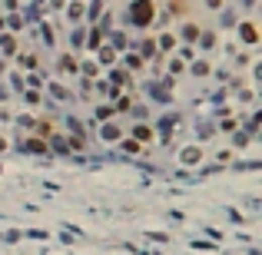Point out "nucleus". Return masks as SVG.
I'll return each instance as SVG.
<instances>
[{"mask_svg": "<svg viewBox=\"0 0 262 255\" xmlns=\"http://www.w3.org/2000/svg\"><path fill=\"white\" fill-rule=\"evenodd\" d=\"M100 63L113 66V63H116V50H113V47H100Z\"/></svg>", "mask_w": 262, "mask_h": 255, "instance_id": "nucleus-9", "label": "nucleus"}, {"mask_svg": "<svg viewBox=\"0 0 262 255\" xmlns=\"http://www.w3.org/2000/svg\"><path fill=\"white\" fill-rule=\"evenodd\" d=\"M90 47L100 50V27H96V30H90Z\"/></svg>", "mask_w": 262, "mask_h": 255, "instance_id": "nucleus-16", "label": "nucleus"}, {"mask_svg": "<svg viewBox=\"0 0 262 255\" xmlns=\"http://www.w3.org/2000/svg\"><path fill=\"white\" fill-rule=\"evenodd\" d=\"M70 47H73V50L83 47V30H73V33H70Z\"/></svg>", "mask_w": 262, "mask_h": 255, "instance_id": "nucleus-14", "label": "nucleus"}, {"mask_svg": "<svg viewBox=\"0 0 262 255\" xmlns=\"http://www.w3.org/2000/svg\"><path fill=\"white\" fill-rule=\"evenodd\" d=\"M236 33H239V40L246 43V47H255V43H259V27H255V20H242Z\"/></svg>", "mask_w": 262, "mask_h": 255, "instance_id": "nucleus-2", "label": "nucleus"}, {"mask_svg": "<svg viewBox=\"0 0 262 255\" xmlns=\"http://www.w3.org/2000/svg\"><path fill=\"white\" fill-rule=\"evenodd\" d=\"M209 70H213V66H209L206 60H199V63H192V73H196V76H206Z\"/></svg>", "mask_w": 262, "mask_h": 255, "instance_id": "nucleus-13", "label": "nucleus"}, {"mask_svg": "<svg viewBox=\"0 0 262 255\" xmlns=\"http://www.w3.org/2000/svg\"><path fill=\"white\" fill-rule=\"evenodd\" d=\"M103 136H110V139H106V143H113V139H116L119 133H116V129H113V126H106V129H103Z\"/></svg>", "mask_w": 262, "mask_h": 255, "instance_id": "nucleus-17", "label": "nucleus"}, {"mask_svg": "<svg viewBox=\"0 0 262 255\" xmlns=\"http://www.w3.org/2000/svg\"><path fill=\"white\" fill-rule=\"evenodd\" d=\"M199 47H203V50H216V47H219V37H216L213 30H203V33H199Z\"/></svg>", "mask_w": 262, "mask_h": 255, "instance_id": "nucleus-5", "label": "nucleus"}, {"mask_svg": "<svg viewBox=\"0 0 262 255\" xmlns=\"http://www.w3.org/2000/svg\"><path fill=\"white\" fill-rule=\"evenodd\" d=\"M83 14H87V4H67V17H70L73 24H77Z\"/></svg>", "mask_w": 262, "mask_h": 255, "instance_id": "nucleus-8", "label": "nucleus"}, {"mask_svg": "<svg viewBox=\"0 0 262 255\" xmlns=\"http://www.w3.org/2000/svg\"><path fill=\"white\" fill-rule=\"evenodd\" d=\"M123 66H126V70H143V56L140 53H123Z\"/></svg>", "mask_w": 262, "mask_h": 255, "instance_id": "nucleus-6", "label": "nucleus"}, {"mask_svg": "<svg viewBox=\"0 0 262 255\" xmlns=\"http://www.w3.org/2000/svg\"><path fill=\"white\" fill-rule=\"evenodd\" d=\"M129 139H133L136 146H140V143H153V139H156V129H153L150 123H136L133 133H129Z\"/></svg>", "mask_w": 262, "mask_h": 255, "instance_id": "nucleus-3", "label": "nucleus"}, {"mask_svg": "<svg viewBox=\"0 0 262 255\" xmlns=\"http://www.w3.org/2000/svg\"><path fill=\"white\" fill-rule=\"evenodd\" d=\"M113 116H116V113H113V106H96V120H100V123H110L113 120Z\"/></svg>", "mask_w": 262, "mask_h": 255, "instance_id": "nucleus-11", "label": "nucleus"}, {"mask_svg": "<svg viewBox=\"0 0 262 255\" xmlns=\"http://www.w3.org/2000/svg\"><path fill=\"white\" fill-rule=\"evenodd\" d=\"M199 33H203V27H199L196 20H189V17H186L183 24H179V40H186V43H196V40H199Z\"/></svg>", "mask_w": 262, "mask_h": 255, "instance_id": "nucleus-4", "label": "nucleus"}, {"mask_svg": "<svg viewBox=\"0 0 262 255\" xmlns=\"http://www.w3.org/2000/svg\"><path fill=\"white\" fill-rule=\"evenodd\" d=\"M60 70H67V73H80V60H73L70 53H63V56H60Z\"/></svg>", "mask_w": 262, "mask_h": 255, "instance_id": "nucleus-7", "label": "nucleus"}, {"mask_svg": "<svg viewBox=\"0 0 262 255\" xmlns=\"http://www.w3.org/2000/svg\"><path fill=\"white\" fill-rule=\"evenodd\" d=\"M183 70H186V63H183V60H173V63H169V73H173V76H179Z\"/></svg>", "mask_w": 262, "mask_h": 255, "instance_id": "nucleus-15", "label": "nucleus"}, {"mask_svg": "<svg viewBox=\"0 0 262 255\" xmlns=\"http://www.w3.org/2000/svg\"><path fill=\"white\" fill-rule=\"evenodd\" d=\"M159 47H163V50H173L176 47V37H173V33H163V37H159Z\"/></svg>", "mask_w": 262, "mask_h": 255, "instance_id": "nucleus-12", "label": "nucleus"}, {"mask_svg": "<svg viewBox=\"0 0 262 255\" xmlns=\"http://www.w3.org/2000/svg\"><path fill=\"white\" fill-rule=\"evenodd\" d=\"M17 63H20V70H33V66H37V53H20Z\"/></svg>", "mask_w": 262, "mask_h": 255, "instance_id": "nucleus-10", "label": "nucleus"}, {"mask_svg": "<svg viewBox=\"0 0 262 255\" xmlns=\"http://www.w3.org/2000/svg\"><path fill=\"white\" fill-rule=\"evenodd\" d=\"M129 20L136 27H146L150 20H156V4H133L129 7Z\"/></svg>", "mask_w": 262, "mask_h": 255, "instance_id": "nucleus-1", "label": "nucleus"}]
</instances>
